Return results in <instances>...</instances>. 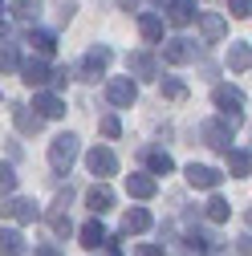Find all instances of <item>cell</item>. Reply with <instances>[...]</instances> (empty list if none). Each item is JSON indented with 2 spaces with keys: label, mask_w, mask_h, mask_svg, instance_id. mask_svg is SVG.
<instances>
[{
  "label": "cell",
  "mask_w": 252,
  "mask_h": 256,
  "mask_svg": "<svg viewBox=\"0 0 252 256\" xmlns=\"http://www.w3.org/2000/svg\"><path fill=\"white\" fill-rule=\"evenodd\" d=\"M78 150H82L78 134H57V138L49 142V167H53L57 175H66V171L74 167V158H78Z\"/></svg>",
  "instance_id": "cell-1"
},
{
  "label": "cell",
  "mask_w": 252,
  "mask_h": 256,
  "mask_svg": "<svg viewBox=\"0 0 252 256\" xmlns=\"http://www.w3.org/2000/svg\"><path fill=\"white\" fill-rule=\"evenodd\" d=\"M110 61H114V49H110V45H94V49L82 57V78H86V82H98V78H106Z\"/></svg>",
  "instance_id": "cell-2"
},
{
  "label": "cell",
  "mask_w": 252,
  "mask_h": 256,
  "mask_svg": "<svg viewBox=\"0 0 252 256\" xmlns=\"http://www.w3.org/2000/svg\"><path fill=\"white\" fill-rule=\"evenodd\" d=\"M134 98H138V82H134L130 74L106 82V102H110V106H134Z\"/></svg>",
  "instance_id": "cell-3"
},
{
  "label": "cell",
  "mask_w": 252,
  "mask_h": 256,
  "mask_svg": "<svg viewBox=\"0 0 252 256\" xmlns=\"http://www.w3.org/2000/svg\"><path fill=\"white\" fill-rule=\"evenodd\" d=\"M200 138H204V146H212V150H220V154H224V150L232 146V126H228L224 118L204 122V126H200Z\"/></svg>",
  "instance_id": "cell-4"
},
{
  "label": "cell",
  "mask_w": 252,
  "mask_h": 256,
  "mask_svg": "<svg viewBox=\"0 0 252 256\" xmlns=\"http://www.w3.org/2000/svg\"><path fill=\"white\" fill-rule=\"evenodd\" d=\"M0 216L12 220V224H33V220L41 216V208H37L33 200H24V196H12V200L0 204Z\"/></svg>",
  "instance_id": "cell-5"
},
{
  "label": "cell",
  "mask_w": 252,
  "mask_h": 256,
  "mask_svg": "<svg viewBox=\"0 0 252 256\" xmlns=\"http://www.w3.org/2000/svg\"><path fill=\"white\" fill-rule=\"evenodd\" d=\"M86 167H90V175L110 179V175H118V158H114L110 146H94V150L86 154Z\"/></svg>",
  "instance_id": "cell-6"
},
{
  "label": "cell",
  "mask_w": 252,
  "mask_h": 256,
  "mask_svg": "<svg viewBox=\"0 0 252 256\" xmlns=\"http://www.w3.org/2000/svg\"><path fill=\"white\" fill-rule=\"evenodd\" d=\"M126 70H130V78L154 82L159 78V61H154V53H146V49H134L130 57H126Z\"/></svg>",
  "instance_id": "cell-7"
},
{
  "label": "cell",
  "mask_w": 252,
  "mask_h": 256,
  "mask_svg": "<svg viewBox=\"0 0 252 256\" xmlns=\"http://www.w3.org/2000/svg\"><path fill=\"white\" fill-rule=\"evenodd\" d=\"M49 78H53V74H49V66H45V57H41V53H37V57H28V61H20V82H24L28 90H41Z\"/></svg>",
  "instance_id": "cell-8"
},
{
  "label": "cell",
  "mask_w": 252,
  "mask_h": 256,
  "mask_svg": "<svg viewBox=\"0 0 252 256\" xmlns=\"http://www.w3.org/2000/svg\"><path fill=\"white\" fill-rule=\"evenodd\" d=\"M163 61H171V66H187V61H196V41H187V37L163 41Z\"/></svg>",
  "instance_id": "cell-9"
},
{
  "label": "cell",
  "mask_w": 252,
  "mask_h": 256,
  "mask_svg": "<svg viewBox=\"0 0 252 256\" xmlns=\"http://www.w3.org/2000/svg\"><path fill=\"white\" fill-rule=\"evenodd\" d=\"M183 175H187V183H192V187H200V191H216V187H220V179H224L216 167H204V163H192Z\"/></svg>",
  "instance_id": "cell-10"
},
{
  "label": "cell",
  "mask_w": 252,
  "mask_h": 256,
  "mask_svg": "<svg viewBox=\"0 0 252 256\" xmlns=\"http://www.w3.org/2000/svg\"><path fill=\"white\" fill-rule=\"evenodd\" d=\"M154 191H159V183H154L150 171H134V175H126V196H134V200H150Z\"/></svg>",
  "instance_id": "cell-11"
},
{
  "label": "cell",
  "mask_w": 252,
  "mask_h": 256,
  "mask_svg": "<svg viewBox=\"0 0 252 256\" xmlns=\"http://www.w3.org/2000/svg\"><path fill=\"white\" fill-rule=\"evenodd\" d=\"M86 208H90L94 216H106V212L114 208V191H110L106 183H94V187L86 191Z\"/></svg>",
  "instance_id": "cell-12"
},
{
  "label": "cell",
  "mask_w": 252,
  "mask_h": 256,
  "mask_svg": "<svg viewBox=\"0 0 252 256\" xmlns=\"http://www.w3.org/2000/svg\"><path fill=\"white\" fill-rule=\"evenodd\" d=\"M200 33H204V41H224L228 37V20L220 16V12H200Z\"/></svg>",
  "instance_id": "cell-13"
},
{
  "label": "cell",
  "mask_w": 252,
  "mask_h": 256,
  "mask_svg": "<svg viewBox=\"0 0 252 256\" xmlns=\"http://www.w3.org/2000/svg\"><path fill=\"white\" fill-rule=\"evenodd\" d=\"M70 191H66V196H57L53 200V208H49V228L57 232V236H70Z\"/></svg>",
  "instance_id": "cell-14"
},
{
  "label": "cell",
  "mask_w": 252,
  "mask_h": 256,
  "mask_svg": "<svg viewBox=\"0 0 252 256\" xmlns=\"http://www.w3.org/2000/svg\"><path fill=\"white\" fill-rule=\"evenodd\" d=\"M12 122H16L20 134H37L41 126H45V118H41L33 106H12Z\"/></svg>",
  "instance_id": "cell-15"
},
{
  "label": "cell",
  "mask_w": 252,
  "mask_h": 256,
  "mask_svg": "<svg viewBox=\"0 0 252 256\" xmlns=\"http://www.w3.org/2000/svg\"><path fill=\"white\" fill-rule=\"evenodd\" d=\"M196 16H200V12H196V0H167V20H171V24L183 28V24H192Z\"/></svg>",
  "instance_id": "cell-16"
},
{
  "label": "cell",
  "mask_w": 252,
  "mask_h": 256,
  "mask_svg": "<svg viewBox=\"0 0 252 256\" xmlns=\"http://www.w3.org/2000/svg\"><path fill=\"white\" fill-rule=\"evenodd\" d=\"M138 33H142V41L159 45L163 41V16L159 12H138Z\"/></svg>",
  "instance_id": "cell-17"
},
{
  "label": "cell",
  "mask_w": 252,
  "mask_h": 256,
  "mask_svg": "<svg viewBox=\"0 0 252 256\" xmlns=\"http://www.w3.org/2000/svg\"><path fill=\"white\" fill-rule=\"evenodd\" d=\"M212 102H216V110H240L244 106V94L236 86H216L212 90Z\"/></svg>",
  "instance_id": "cell-18"
},
{
  "label": "cell",
  "mask_w": 252,
  "mask_h": 256,
  "mask_svg": "<svg viewBox=\"0 0 252 256\" xmlns=\"http://www.w3.org/2000/svg\"><path fill=\"white\" fill-rule=\"evenodd\" d=\"M224 158H228V171H232L236 179H248V175H252V154H248V150L228 146V150H224Z\"/></svg>",
  "instance_id": "cell-19"
},
{
  "label": "cell",
  "mask_w": 252,
  "mask_h": 256,
  "mask_svg": "<svg viewBox=\"0 0 252 256\" xmlns=\"http://www.w3.org/2000/svg\"><path fill=\"white\" fill-rule=\"evenodd\" d=\"M146 228H150V212H146V208H130V212L122 216V232H126V236H138V232H146Z\"/></svg>",
  "instance_id": "cell-20"
},
{
  "label": "cell",
  "mask_w": 252,
  "mask_h": 256,
  "mask_svg": "<svg viewBox=\"0 0 252 256\" xmlns=\"http://www.w3.org/2000/svg\"><path fill=\"white\" fill-rule=\"evenodd\" d=\"M82 248H102V244H110V236H106V228H102V220H90V224H82Z\"/></svg>",
  "instance_id": "cell-21"
},
{
  "label": "cell",
  "mask_w": 252,
  "mask_h": 256,
  "mask_svg": "<svg viewBox=\"0 0 252 256\" xmlns=\"http://www.w3.org/2000/svg\"><path fill=\"white\" fill-rule=\"evenodd\" d=\"M33 110H37L41 118H61V114H66V102H61L57 94H37V98H33Z\"/></svg>",
  "instance_id": "cell-22"
},
{
  "label": "cell",
  "mask_w": 252,
  "mask_h": 256,
  "mask_svg": "<svg viewBox=\"0 0 252 256\" xmlns=\"http://www.w3.org/2000/svg\"><path fill=\"white\" fill-rule=\"evenodd\" d=\"M24 236L16 228H0V256H24Z\"/></svg>",
  "instance_id": "cell-23"
},
{
  "label": "cell",
  "mask_w": 252,
  "mask_h": 256,
  "mask_svg": "<svg viewBox=\"0 0 252 256\" xmlns=\"http://www.w3.org/2000/svg\"><path fill=\"white\" fill-rule=\"evenodd\" d=\"M228 70H252V45L248 41H236V45H228Z\"/></svg>",
  "instance_id": "cell-24"
},
{
  "label": "cell",
  "mask_w": 252,
  "mask_h": 256,
  "mask_svg": "<svg viewBox=\"0 0 252 256\" xmlns=\"http://www.w3.org/2000/svg\"><path fill=\"white\" fill-rule=\"evenodd\" d=\"M28 45H33L41 57H49V53L57 49V37L49 33V28H33V33H28Z\"/></svg>",
  "instance_id": "cell-25"
},
{
  "label": "cell",
  "mask_w": 252,
  "mask_h": 256,
  "mask_svg": "<svg viewBox=\"0 0 252 256\" xmlns=\"http://www.w3.org/2000/svg\"><path fill=\"white\" fill-rule=\"evenodd\" d=\"M16 70H20V49L0 41V74H16Z\"/></svg>",
  "instance_id": "cell-26"
},
{
  "label": "cell",
  "mask_w": 252,
  "mask_h": 256,
  "mask_svg": "<svg viewBox=\"0 0 252 256\" xmlns=\"http://www.w3.org/2000/svg\"><path fill=\"white\" fill-rule=\"evenodd\" d=\"M146 167H150V175H167V171H175V163H171L167 150H146Z\"/></svg>",
  "instance_id": "cell-27"
},
{
  "label": "cell",
  "mask_w": 252,
  "mask_h": 256,
  "mask_svg": "<svg viewBox=\"0 0 252 256\" xmlns=\"http://www.w3.org/2000/svg\"><path fill=\"white\" fill-rule=\"evenodd\" d=\"M204 216H208L212 224H224V220L232 216V208H228V200H220V196H212V200H208V208H204Z\"/></svg>",
  "instance_id": "cell-28"
},
{
  "label": "cell",
  "mask_w": 252,
  "mask_h": 256,
  "mask_svg": "<svg viewBox=\"0 0 252 256\" xmlns=\"http://www.w3.org/2000/svg\"><path fill=\"white\" fill-rule=\"evenodd\" d=\"M41 12V0H12V16L16 20H37Z\"/></svg>",
  "instance_id": "cell-29"
},
{
  "label": "cell",
  "mask_w": 252,
  "mask_h": 256,
  "mask_svg": "<svg viewBox=\"0 0 252 256\" xmlns=\"http://www.w3.org/2000/svg\"><path fill=\"white\" fill-rule=\"evenodd\" d=\"M159 86H163V98H171V102H183V98H187V86H183L179 78H163Z\"/></svg>",
  "instance_id": "cell-30"
},
{
  "label": "cell",
  "mask_w": 252,
  "mask_h": 256,
  "mask_svg": "<svg viewBox=\"0 0 252 256\" xmlns=\"http://www.w3.org/2000/svg\"><path fill=\"white\" fill-rule=\"evenodd\" d=\"M16 191V171L8 163H0V196H12Z\"/></svg>",
  "instance_id": "cell-31"
},
{
  "label": "cell",
  "mask_w": 252,
  "mask_h": 256,
  "mask_svg": "<svg viewBox=\"0 0 252 256\" xmlns=\"http://www.w3.org/2000/svg\"><path fill=\"white\" fill-rule=\"evenodd\" d=\"M228 12H232L236 20H248V16H252V0H228Z\"/></svg>",
  "instance_id": "cell-32"
},
{
  "label": "cell",
  "mask_w": 252,
  "mask_h": 256,
  "mask_svg": "<svg viewBox=\"0 0 252 256\" xmlns=\"http://www.w3.org/2000/svg\"><path fill=\"white\" fill-rule=\"evenodd\" d=\"M102 134H106V138H118V134H122V122H118L114 114H106V118H102Z\"/></svg>",
  "instance_id": "cell-33"
},
{
  "label": "cell",
  "mask_w": 252,
  "mask_h": 256,
  "mask_svg": "<svg viewBox=\"0 0 252 256\" xmlns=\"http://www.w3.org/2000/svg\"><path fill=\"white\" fill-rule=\"evenodd\" d=\"M74 12H78V0H61V4H57V20H61V24H66Z\"/></svg>",
  "instance_id": "cell-34"
},
{
  "label": "cell",
  "mask_w": 252,
  "mask_h": 256,
  "mask_svg": "<svg viewBox=\"0 0 252 256\" xmlns=\"http://www.w3.org/2000/svg\"><path fill=\"white\" fill-rule=\"evenodd\" d=\"M134 256H167V248H159V244H138Z\"/></svg>",
  "instance_id": "cell-35"
},
{
  "label": "cell",
  "mask_w": 252,
  "mask_h": 256,
  "mask_svg": "<svg viewBox=\"0 0 252 256\" xmlns=\"http://www.w3.org/2000/svg\"><path fill=\"white\" fill-rule=\"evenodd\" d=\"M236 248H240V256H252V236H240V244H236Z\"/></svg>",
  "instance_id": "cell-36"
},
{
  "label": "cell",
  "mask_w": 252,
  "mask_h": 256,
  "mask_svg": "<svg viewBox=\"0 0 252 256\" xmlns=\"http://www.w3.org/2000/svg\"><path fill=\"white\" fill-rule=\"evenodd\" d=\"M37 256H61V252H57V244H41V248H37Z\"/></svg>",
  "instance_id": "cell-37"
},
{
  "label": "cell",
  "mask_w": 252,
  "mask_h": 256,
  "mask_svg": "<svg viewBox=\"0 0 252 256\" xmlns=\"http://www.w3.org/2000/svg\"><path fill=\"white\" fill-rule=\"evenodd\" d=\"M118 4H122L126 12H134V8H138V0H118Z\"/></svg>",
  "instance_id": "cell-38"
},
{
  "label": "cell",
  "mask_w": 252,
  "mask_h": 256,
  "mask_svg": "<svg viewBox=\"0 0 252 256\" xmlns=\"http://www.w3.org/2000/svg\"><path fill=\"white\" fill-rule=\"evenodd\" d=\"M0 28H4V0H0Z\"/></svg>",
  "instance_id": "cell-39"
},
{
  "label": "cell",
  "mask_w": 252,
  "mask_h": 256,
  "mask_svg": "<svg viewBox=\"0 0 252 256\" xmlns=\"http://www.w3.org/2000/svg\"><path fill=\"white\" fill-rule=\"evenodd\" d=\"M106 256H122V252H118V248H110V252H106Z\"/></svg>",
  "instance_id": "cell-40"
}]
</instances>
